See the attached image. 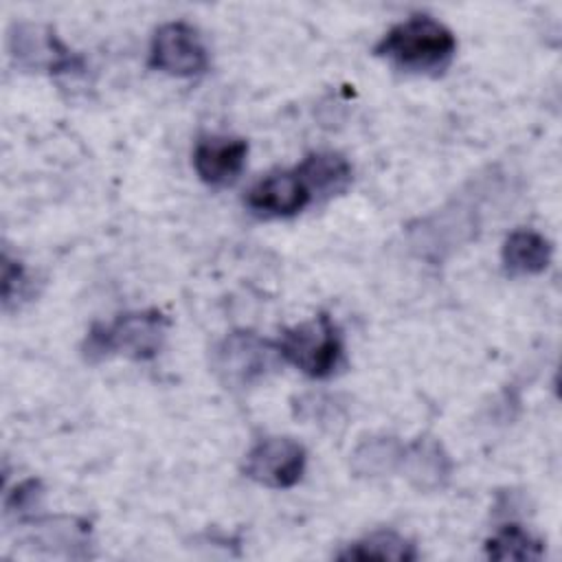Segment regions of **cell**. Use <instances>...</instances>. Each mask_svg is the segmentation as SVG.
Masks as SVG:
<instances>
[{
	"mask_svg": "<svg viewBox=\"0 0 562 562\" xmlns=\"http://www.w3.org/2000/svg\"><path fill=\"white\" fill-rule=\"evenodd\" d=\"M395 68L413 75H441L457 53L454 33L430 15H411L391 26L373 46Z\"/></svg>",
	"mask_w": 562,
	"mask_h": 562,
	"instance_id": "6da1fadb",
	"label": "cell"
},
{
	"mask_svg": "<svg viewBox=\"0 0 562 562\" xmlns=\"http://www.w3.org/2000/svg\"><path fill=\"white\" fill-rule=\"evenodd\" d=\"M169 331V318L160 310H134L119 314L112 323H94L81 345L88 362H101L110 356L132 360H154Z\"/></svg>",
	"mask_w": 562,
	"mask_h": 562,
	"instance_id": "7a4b0ae2",
	"label": "cell"
},
{
	"mask_svg": "<svg viewBox=\"0 0 562 562\" xmlns=\"http://www.w3.org/2000/svg\"><path fill=\"white\" fill-rule=\"evenodd\" d=\"M283 364L277 340H268L250 329H235L211 349V371L233 391H244L266 382Z\"/></svg>",
	"mask_w": 562,
	"mask_h": 562,
	"instance_id": "3957f363",
	"label": "cell"
},
{
	"mask_svg": "<svg viewBox=\"0 0 562 562\" xmlns=\"http://www.w3.org/2000/svg\"><path fill=\"white\" fill-rule=\"evenodd\" d=\"M277 345L283 362L294 364L314 380L331 378L345 364L342 334L325 312L283 329Z\"/></svg>",
	"mask_w": 562,
	"mask_h": 562,
	"instance_id": "277c9868",
	"label": "cell"
},
{
	"mask_svg": "<svg viewBox=\"0 0 562 562\" xmlns=\"http://www.w3.org/2000/svg\"><path fill=\"white\" fill-rule=\"evenodd\" d=\"M9 55L18 68L33 72L68 75L83 70V57L70 50L48 24H13L9 31Z\"/></svg>",
	"mask_w": 562,
	"mask_h": 562,
	"instance_id": "5b68a950",
	"label": "cell"
},
{
	"mask_svg": "<svg viewBox=\"0 0 562 562\" xmlns=\"http://www.w3.org/2000/svg\"><path fill=\"white\" fill-rule=\"evenodd\" d=\"M149 66L171 77H198L209 68V50L195 26L176 20L154 31Z\"/></svg>",
	"mask_w": 562,
	"mask_h": 562,
	"instance_id": "8992f818",
	"label": "cell"
},
{
	"mask_svg": "<svg viewBox=\"0 0 562 562\" xmlns=\"http://www.w3.org/2000/svg\"><path fill=\"white\" fill-rule=\"evenodd\" d=\"M307 465L305 448L292 437H263L246 452L244 474L266 487H294Z\"/></svg>",
	"mask_w": 562,
	"mask_h": 562,
	"instance_id": "52a82bcc",
	"label": "cell"
},
{
	"mask_svg": "<svg viewBox=\"0 0 562 562\" xmlns=\"http://www.w3.org/2000/svg\"><path fill=\"white\" fill-rule=\"evenodd\" d=\"M408 235L419 255L441 259L476 235V213L461 202L448 204L408 226Z\"/></svg>",
	"mask_w": 562,
	"mask_h": 562,
	"instance_id": "ba28073f",
	"label": "cell"
},
{
	"mask_svg": "<svg viewBox=\"0 0 562 562\" xmlns=\"http://www.w3.org/2000/svg\"><path fill=\"white\" fill-rule=\"evenodd\" d=\"M310 202H312V193L307 184L301 180V176L296 173V169L277 171L261 178L248 189L244 198V204L248 206V211L263 220L292 217L301 213Z\"/></svg>",
	"mask_w": 562,
	"mask_h": 562,
	"instance_id": "9c48e42d",
	"label": "cell"
},
{
	"mask_svg": "<svg viewBox=\"0 0 562 562\" xmlns=\"http://www.w3.org/2000/svg\"><path fill=\"white\" fill-rule=\"evenodd\" d=\"M248 143L239 136L211 134L202 136L193 149V169L204 184H233L246 167Z\"/></svg>",
	"mask_w": 562,
	"mask_h": 562,
	"instance_id": "30bf717a",
	"label": "cell"
},
{
	"mask_svg": "<svg viewBox=\"0 0 562 562\" xmlns=\"http://www.w3.org/2000/svg\"><path fill=\"white\" fill-rule=\"evenodd\" d=\"M26 544L44 549L53 555L86 558L90 547V525L75 516H46L26 522Z\"/></svg>",
	"mask_w": 562,
	"mask_h": 562,
	"instance_id": "8fae6325",
	"label": "cell"
},
{
	"mask_svg": "<svg viewBox=\"0 0 562 562\" xmlns=\"http://www.w3.org/2000/svg\"><path fill=\"white\" fill-rule=\"evenodd\" d=\"M400 470L415 490L435 492L450 481L452 459L439 439L424 435L404 446Z\"/></svg>",
	"mask_w": 562,
	"mask_h": 562,
	"instance_id": "7c38bea8",
	"label": "cell"
},
{
	"mask_svg": "<svg viewBox=\"0 0 562 562\" xmlns=\"http://www.w3.org/2000/svg\"><path fill=\"white\" fill-rule=\"evenodd\" d=\"M551 241L531 228L512 231L501 250L503 268L512 277H531L547 270L551 261Z\"/></svg>",
	"mask_w": 562,
	"mask_h": 562,
	"instance_id": "4fadbf2b",
	"label": "cell"
},
{
	"mask_svg": "<svg viewBox=\"0 0 562 562\" xmlns=\"http://www.w3.org/2000/svg\"><path fill=\"white\" fill-rule=\"evenodd\" d=\"M312 195L329 198L347 191L353 178L349 160L338 151H312L294 167Z\"/></svg>",
	"mask_w": 562,
	"mask_h": 562,
	"instance_id": "5bb4252c",
	"label": "cell"
},
{
	"mask_svg": "<svg viewBox=\"0 0 562 562\" xmlns=\"http://www.w3.org/2000/svg\"><path fill=\"white\" fill-rule=\"evenodd\" d=\"M404 457V443L397 437H369L362 439L351 452V470L356 476L380 479L400 470Z\"/></svg>",
	"mask_w": 562,
	"mask_h": 562,
	"instance_id": "9a60e30c",
	"label": "cell"
},
{
	"mask_svg": "<svg viewBox=\"0 0 562 562\" xmlns=\"http://www.w3.org/2000/svg\"><path fill=\"white\" fill-rule=\"evenodd\" d=\"M415 544L393 529L373 531L356 542H351L345 551L338 553L340 560H393V562H411L417 560Z\"/></svg>",
	"mask_w": 562,
	"mask_h": 562,
	"instance_id": "2e32d148",
	"label": "cell"
},
{
	"mask_svg": "<svg viewBox=\"0 0 562 562\" xmlns=\"http://www.w3.org/2000/svg\"><path fill=\"white\" fill-rule=\"evenodd\" d=\"M485 553L492 560H540L544 549L542 540L533 538L525 527L507 522L485 540Z\"/></svg>",
	"mask_w": 562,
	"mask_h": 562,
	"instance_id": "e0dca14e",
	"label": "cell"
},
{
	"mask_svg": "<svg viewBox=\"0 0 562 562\" xmlns=\"http://www.w3.org/2000/svg\"><path fill=\"white\" fill-rule=\"evenodd\" d=\"M44 487L40 479H26L18 483L7 496H4V512L7 514H26L35 509L42 503Z\"/></svg>",
	"mask_w": 562,
	"mask_h": 562,
	"instance_id": "ac0fdd59",
	"label": "cell"
},
{
	"mask_svg": "<svg viewBox=\"0 0 562 562\" xmlns=\"http://www.w3.org/2000/svg\"><path fill=\"white\" fill-rule=\"evenodd\" d=\"M26 274L18 259H11L9 252L2 255V303L9 310L13 301L24 296Z\"/></svg>",
	"mask_w": 562,
	"mask_h": 562,
	"instance_id": "d6986e66",
	"label": "cell"
}]
</instances>
